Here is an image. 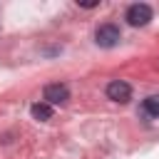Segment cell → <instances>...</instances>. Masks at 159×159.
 Masks as SVG:
<instances>
[{
    "label": "cell",
    "instance_id": "3957f363",
    "mask_svg": "<svg viewBox=\"0 0 159 159\" xmlns=\"http://www.w3.org/2000/svg\"><path fill=\"white\" fill-rule=\"evenodd\" d=\"M107 97L112 99V102H129V97H132V87L124 82V80H114V82H109L107 84Z\"/></svg>",
    "mask_w": 159,
    "mask_h": 159
},
{
    "label": "cell",
    "instance_id": "277c9868",
    "mask_svg": "<svg viewBox=\"0 0 159 159\" xmlns=\"http://www.w3.org/2000/svg\"><path fill=\"white\" fill-rule=\"evenodd\" d=\"M42 94H45V102H47V104H65V102L70 99V89H67V84H60V82L47 84Z\"/></svg>",
    "mask_w": 159,
    "mask_h": 159
},
{
    "label": "cell",
    "instance_id": "5b68a950",
    "mask_svg": "<svg viewBox=\"0 0 159 159\" xmlns=\"http://www.w3.org/2000/svg\"><path fill=\"white\" fill-rule=\"evenodd\" d=\"M30 112H32V117H35V119L47 122V119L52 117V104H47V102H35V104L30 107Z\"/></svg>",
    "mask_w": 159,
    "mask_h": 159
},
{
    "label": "cell",
    "instance_id": "8992f818",
    "mask_svg": "<svg viewBox=\"0 0 159 159\" xmlns=\"http://www.w3.org/2000/svg\"><path fill=\"white\" fill-rule=\"evenodd\" d=\"M144 112L149 117H157L159 119V94H152V97L144 99Z\"/></svg>",
    "mask_w": 159,
    "mask_h": 159
},
{
    "label": "cell",
    "instance_id": "7a4b0ae2",
    "mask_svg": "<svg viewBox=\"0 0 159 159\" xmlns=\"http://www.w3.org/2000/svg\"><path fill=\"white\" fill-rule=\"evenodd\" d=\"M119 27L117 25H112V22H107V25H99L97 27V32H94V40H97V45L99 47H114L117 42H119Z\"/></svg>",
    "mask_w": 159,
    "mask_h": 159
},
{
    "label": "cell",
    "instance_id": "6da1fadb",
    "mask_svg": "<svg viewBox=\"0 0 159 159\" xmlns=\"http://www.w3.org/2000/svg\"><path fill=\"white\" fill-rule=\"evenodd\" d=\"M149 20H152V7L147 2H134L127 7V22L132 27H144Z\"/></svg>",
    "mask_w": 159,
    "mask_h": 159
}]
</instances>
